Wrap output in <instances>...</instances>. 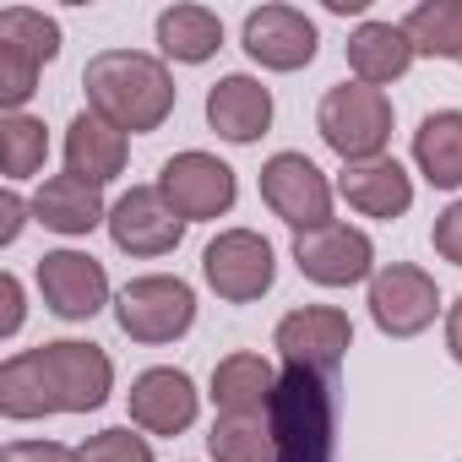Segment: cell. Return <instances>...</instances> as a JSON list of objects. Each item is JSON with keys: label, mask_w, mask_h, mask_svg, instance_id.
I'll return each mask as SVG.
<instances>
[{"label": "cell", "mask_w": 462, "mask_h": 462, "mask_svg": "<svg viewBox=\"0 0 462 462\" xmlns=\"http://www.w3.org/2000/svg\"><path fill=\"white\" fill-rule=\"evenodd\" d=\"M109 240L125 256H169L185 240V217L163 201L158 185H131L109 207Z\"/></svg>", "instance_id": "cell-13"}, {"label": "cell", "mask_w": 462, "mask_h": 462, "mask_svg": "<svg viewBox=\"0 0 462 462\" xmlns=\"http://www.w3.org/2000/svg\"><path fill=\"white\" fill-rule=\"evenodd\" d=\"M446 348H451V359L462 365V294H457V305L446 310Z\"/></svg>", "instance_id": "cell-33"}, {"label": "cell", "mask_w": 462, "mask_h": 462, "mask_svg": "<svg viewBox=\"0 0 462 462\" xmlns=\"http://www.w3.org/2000/svg\"><path fill=\"white\" fill-rule=\"evenodd\" d=\"M33 283L60 321H93L109 305V273L88 251H44L33 267Z\"/></svg>", "instance_id": "cell-11"}, {"label": "cell", "mask_w": 462, "mask_h": 462, "mask_svg": "<svg viewBox=\"0 0 462 462\" xmlns=\"http://www.w3.org/2000/svg\"><path fill=\"white\" fill-rule=\"evenodd\" d=\"M158 190L163 201L185 217V223H207V217H223L228 207H235L240 185H235V169H228L223 158L190 147V152H174L163 169H158Z\"/></svg>", "instance_id": "cell-8"}, {"label": "cell", "mask_w": 462, "mask_h": 462, "mask_svg": "<svg viewBox=\"0 0 462 462\" xmlns=\"http://www.w3.org/2000/svg\"><path fill=\"white\" fill-rule=\"evenodd\" d=\"M88 109L120 125L125 136H147L174 115V77L158 55L142 50H104L82 66Z\"/></svg>", "instance_id": "cell-1"}, {"label": "cell", "mask_w": 462, "mask_h": 462, "mask_svg": "<svg viewBox=\"0 0 462 462\" xmlns=\"http://www.w3.org/2000/svg\"><path fill=\"white\" fill-rule=\"evenodd\" d=\"M392 120L397 115H392L386 88H370V82H337V88H327V98L316 109V131L343 163L386 158Z\"/></svg>", "instance_id": "cell-3"}, {"label": "cell", "mask_w": 462, "mask_h": 462, "mask_svg": "<svg viewBox=\"0 0 462 462\" xmlns=\"http://www.w3.org/2000/svg\"><path fill=\"white\" fill-rule=\"evenodd\" d=\"M0 44H17L50 66L60 55V23L44 12H28V6H12V12H0Z\"/></svg>", "instance_id": "cell-27"}, {"label": "cell", "mask_w": 462, "mask_h": 462, "mask_svg": "<svg viewBox=\"0 0 462 462\" xmlns=\"http://www.w3.org/2000/svg\"><path fill=\"white\" fill-rule=\"evenodd\" d=\"M50 158V131L33 115H0V169L6 180H33Z\"/></svg>", "instance_id": "cell-26"}, {"label": "cell", "mask_w": 462, "mask_h": 462, "mask_svg": "<svg viewBox=\"0 0 462 462\" xmlns=\"http://www.w3.org/2000/svg\"><path fill=\"white\" fill-rule=\"evenodd\" d=\"M278 381L283 375L262 354H228L212 365V408L217 413H267Z\"/></svg>", "instance_id": "cell-21"}, {"label": "cell", "mask_w": 462, "mask_h": 462, "mask_svg": "<svg viewBox=\"0 0 462 462\" xmlns=\"http://www.w3.org/2000/svg\"><path fill=\"white\" fill-rule=\"evenodd\" d=\"M39 381H44V397H50V413H93L109 402L115 392V365L98 343H77V337H60V343H39L28 348Z\"/></svg>", "instance_id": "cell-4"}, {"label": "cell", "mask_w": 462, "mask_h": 462, "mask_svg": "<svg viewBox=\"0 0 462 462\" xmlns=\"http://www.w3.org/2000/svg\"><path fill=\"white\" fill-rule=\"evenodd\" d=\"M262 201L294 228V235L332 223V180L305 152H273L262 163Z\"/></svg>", "instance_id": "cell-10"}, {"label": "cell", "mask_w": 462, "mask_h": 462, "mask_svg": "<svg viewBox=\"0 0 462 462\" xmlns=\"http://www.w3.org/2000/svg\"><path fill=\"white\" fill-rule=\"evenodd\" d=\"M125 169V131L109 125L104 115L82 109L71 125H66V174H82L93 185L115 180Z\"/></svg>", "instance_id": "cell-20"}, {"label": "cell", "mask_w": 462, "mask_h": 462, "mask_svg": "<svg viewBox=\"0 0 462 462\" xmlns=\"http://www.w3.org/2000/svg\"><path fill=\"white\" fill-rule=\"evenodd\" d=\"M343 50H348V71H354V82H370V88L397 82V77L413 66V55H419L402 23H359V28L348 33Z\"/></svg>", "instance_id": "cell-19"}, {"label": "cell", "mask_w": 462, "mask_h": 462, "mask_svg": "<svg viewBox=\"0 0 462 462\" xmlns=\"http://www.w3.org/2000/svg\"><path fill=\"white\" fill-rule=\"evenodd\" d=\"M115 321L131 343H174L196 327V289L169 273L131 278L115 294Z\"/></svg>", "instance_id": "cell-5"}, {"label": "cell", "mask_w": 462, "mask_h": 462, "mask_svg": "<svg viewBox=\"0 0 462 462\" xmlns=\"http://www.w3.org/2000/svg\"><path fill=\"white\" fill-rule=\"evenodd\" d=\"M273 462H332V397L327 381L310 370H283L273 408Z\"/></svg>", "instance_id": "cell-2"}, {"label": "cell", "mask_w": 462, "mask_h": 462, "mask_svg": "<svg viewBox=\"0 0 462 462\" xmlns=\"http://www.w3.org/2000/svg\"><path fill=\"white\" fill-rule=\"evenodd\" d=\"M158 50L180 66H201L223 50V23L207 6H169L158 17Z\"/></svg>", "instance_id": "cell-23"}, {"label": "cell", "mask_w": 462, "mask_h": 462, "mask_svg": "<svg viewBox=\"0 0 462 462\" xmlns=\"http://www.w3.org/2000/svg\"><path fill=\"white\" fill-rule=\"evenodd\" d=\"M273 348L283 354L289 370H310V375H332L348 348H354V321L337 310V305H300L278 321L273 332Z\"/></svg>", "instance_id": "cell-7"}, {"label": "cell", "mask_w": 462, "mask_h": 462, "mask_svg": "<svg viewBox=\"0 0 462 462\" xmlns=\"http://www.w3.org/2000/svg\"><path fill=\"white\" fill-rule=\"evenodd\" d=\"M0 462H77V451L60 440H12L0 451Z\"/></svg>", "instance_id": "cell-30"}, {"label": "cell", "mask_w": 462, "mask_h": 462, "mask_svg": "<svg viewBox=\"0 0 462 462\" xmlns=\"http://www.w3.org/2000/svg\"><path fill=\"white\" fill-rule=\"evenodd\" d=\"M33 217L55 235L77 240V235H93L98 223H109V207H104V185L82 180V174H50L33 196Z\"/></svg>", "instance_id": "cell-18"}, {"label": "cell", "mask_w": 462, "mask_h": 462, "mask_svg": "<svg viewBox=\"0 0 462 462\" xmlns=\"http://www.w3.org/2000/svg\"><path fill=\"white\" fill-rule=\"evenodd\" d=\"M23 327V283H17V273H6L0 278V337H12Z\"/></svg>", "instance_id": "cell-31"}, {"label": "cell", "mask_w": 462, "mask_h": 462, "mask_svg": "<svg viewBox=\"0 0 462 462\" xmlns=\"http://www.w3.org/2000/svg\"><path fill=\"white\" fill-rule=\"evenodd\" d=\"M337 196L354 207V212H365V217H402L408 207H413V180H408V169L386 152V158H365V163H343V174H337Z\"/></svg>", "instance_id": "cell-17"}, {"label": "cell", "mask_w": 462, "mask_h": 462, "mask_svg": "<svg viewBox=\"0 0 462 462\" xmlns=\"http://www.w3.org/2000/svg\"><path fill=\"white\" fill-rule=\"evenodd\" d=\"M430 245H435V256H440V262L462 267V196H457L451 207H440V212H435V228H430Z\"/></svg>", "instance_id": "cell-29"}, {"label": "cell", "mask_w": 462, "mask_h": 462, "mask_svg": "<svg viewBox=\"0 0 462 462\" xmlns=\"http://www.w3.org/2000/svg\"><path fill=\"white\" fill-rule=\"evenodd\" d=\"M240 39H245V55L256 66H267V71H300L321 50V33H316V23L300 6H262V12H251Z\"/></svg>", "instance_id": "cell-15"}, {"label": "cell", "mask_w": 462, "mask_h": 462, "mask_svg": "<svg viewBox=\"0 0 462 462\" xmlns=\"http://www.w3.org/2000/svg\"><path fill=\"white\" fill-rule=\"evenodd\" d=\"M207 451H212V462H273L278 457L267 413H217Z\"/></svg>", "instance_id": "cell-24"}, {"label": "cell", "mask_w": 462, "mask_h": 462, "mask_svg": "<svg viewBox=\"0 0 462 462\" xmlns=\"http://www.w3.org/2000/svg\"><path fill=\"white\" fill-rule=\"evenodd\" d=\"M125 408H131V424L147 430V435H185L196 424V408H201V392L185 370L174 365H152L131 381L125 392Z\"/></svg>", "instance_id": "cell-14"}, {"label": "cell", "mask_w": 462, "mask_h": 462, "mask_svg": "<svg viewBox=\"0 0 462 462\" xmlns=\"http://www.w3.org/2000/svg\"><path fill=\"white\" fill-rule=\"evenodd\" d=\"M207 125H212L223 142L245 147V142L267 136V125H273V93H267L256 77H245V71L223 77V82L207 88Z\"/></svg>", "instance_id": "cell-16"}, {"label": "cell", "mask_w": 462, "mask_h": 462, "mask_svg": "<svg viewBox=\"0 0 462 462\" xmlns=\"http://www.w3.org/2000/svg\"><path fill=\"white\" fill-rule=\"evenodd\" d=\"M402 28H408V39H413L419 55L462 66V0H424V6L408 12Z\"/></svg>", "instance_id": "cell-25"}, {"label": "cell", "mask_w": 462, "mask_h": 462, "mask_svg": "<svg viewBox=\"0 0 462 462\" xmlns=\"http://www.w3.org/2000/svg\"><path fill=\"white\" fill-rule=\"evenodd\" d=\"M201 278L217 300L228 305H251L273 289L278 278V262H273V245L256 235V228H223V235L201 251Z\"/></svg>", "instance_id": "cell-6"}, {"label": "cell", "mask_w": 462, "mask_h": 462, "mask_svg": "<svg viewBox=\"0 0 462 462\" xmlns=\"http://www.w3.org/2000/svg\"><path fill=\"white\" fill-rule=\"evenodd\" d=\"M370 321L386 332V337H419L435 310H440V289L424 267H408V262H392L370 278Z\"/></svg>", "instance_id": "cell-12"}, {"label": "cell", "mask_w": 462, "mask_h": 462, "mask_svg": "<svg viewBox=\"0 0 462 462\" xmlns=\"http://www.w3.org/2000/svg\"><path fill=\"white\" fill-rule=\"evenodd\" d=\"M294 267L321 289H354V283L375 278V245L365 228H348L332 217L321 228L294 235Z\"/></svg>", "instance_id": "cell-9"}, {"label": "cell", "mask_w": 462, "mask_h": 462, "mask_svg": "<svg viewBox=\"0 0 462 462\" xmlns=\"http://www.w3.org/2000/svg\"><path fill=\"white\" fill-rule=\"evenodd\" d=\"M77 462H152V440L136 435L131 424H115V430H98L77 446Z\"/></svg>", "instance_id": "cell-28"}, {"label": "cell", "mask_w": 462, "mask_h": 462, "mask_svg": "<svg viewBox=\"0 0 462 462\" xmlns=\"http://www.w3.org/2000/svg\"><path fill=\"white\" fill-rule=\"evenodd\" d=\"M413 163L435 190H462V109H435L419 120Z\"/></svg>", "instance_id": "cell-22"}, {"label": "cell", "mask_w": 462, "mask_h": 462, "mask_svg": "<svg viewBox=\"0 0 462 462\" xmlns=\"http://www.w3.org/2000/svg\"><path fill=\"white\" fill-rule=\"evenodd\" d=\"M28 201L17 196V190H6V196H0V245H12L17 235H23V223H28Z\"/></svg>", "instance_id": "cell-32"}]
</instances>
